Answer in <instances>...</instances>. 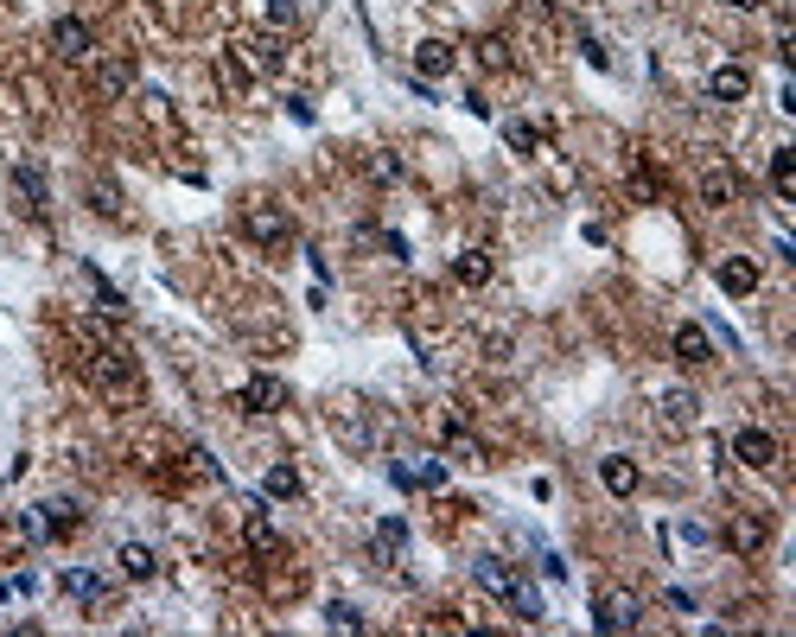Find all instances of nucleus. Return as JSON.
<instances>
[{"instance_id": "obj_24", "label": "nucleus", "mask_w": 796, "mask_h": 637, "mask_svg": "<svg viewBox=\"0 0 796 637\" xmlns=\"http://www.w3.org/2000/svg\"><path fill=\"white\" fill-rule=\"evenodd\" d=\"M376 548H383V555H402V548H408V523H402V516L376 523Z\"/></svg>"}, {"instance_id": "obj_3", "label": "nucleus", "mask_w": 796, "mask_h": 637, "mask_svg": "<svg viewBox=\"0 0 796 637\" xmlns=\"http://www.w3.org/2000/svg\"><path fill=\"white\" fill-rule=\"evenodd\" d=\"M281 402H287V389H281V376H268V370H255L249 383L236 389V408H242V415H274Z\"/></svg>"}, {"instance_id": "obj_8", "label": "nucleus", "mask_w": 796, "mask_h": 637, "mask_svg": "<svg viewBox=\"0 0 796 637\" xmlns=\"http://www.w3.org/2000/svg\"><path fill=\"white\" fill-rule=\"evenodd\" d=\"M733 459H739V466H771V459H777V434H765V427H739V434H733Z\"/></svg>"}, {"instance_id": "obj_22", "label": "nucleus", "mask_w": 796, "mask_h": 637, "mask_svg": "<svg viewBox=\"0 0 796 637\" xmlns=\"http://www.w3.org/2000/svg\"><path fill=\"white\" fill-rule=\"evenodd\" d=\"M96 90H102V96L134 90V64H102V71H96Z\"/></svg>"}, {"instance_id": "obj_28", "label": "nucleus", "mask_w": 796, "mask_h": 637, "mask_svg": "<svg viewBox=\"0 0 796 637\" xmlns=\"http://www.w3.org/2000/svg\"><path fill=\"white\" fill-rule=\"evenodd\" d=\"M90 204H96L102 217H121V192H115L109 179H96V185H90Z\"/></svg>"}, {"instance_id": "obj_18", "label": "nucleus", "mask_w": 796, "mask_h": 637, "mask_svg": "<svg viewBox=\"0 0 796 637\" xmlns=\"http://www.w3.org/2000/svg\"><path fill=\"white\" fill-rule=\"evenodd\" d=\"M83 281H90V294H96V313H102V319H121V313H128V300H121L96 268H83Z\"/></svg>"}, {"instance_id": "obj_16", "label": "nucleus", "mask_w": 796, "mask_h": 637, "mask_svg": "<svg viewBox=\"0 0 796 637\" xmlns=\"http://www.w3.org/2000/svg\"><path fill=\"white\" fill-rule=\"evenodd\" d=\"M453 281H459V287H484V281H491V255H484V249H465L459 262H453Z\"/></svg>"}, {"instance_id": "obj_14", "label": "nucleus", "mask_w": 796, "mask_h": 637, "mask_svg": "<svg viewBox=\"0 0 796 637\" xmlns=\"http://www.w3.org/2000/svg\"><path fill=\"white\" fill-rule=\"evenodd\" d=\"M720 287H726V294H752V287H758V262H752V255H726V262H720Z\"/></svg>"}, {"instance_id": "obj_35", "label": "nucleus", "mask_w": 796, "mask_h": 637, "mask_svg": "<svg viewBox=\"0 0 796 637\" xmlns=\"http://www.w3.org/2000/svg\"><path fill=\"white\" fill-rule=\"evenodd\" d=\"M726 7H746V13H752V7H758V0H726Z\"/></svg>"}, {"instance_id": "obj_13", "label": "nucleus", "mask_w": 796, "mask_h": 637, "mask_svg": "<svg viewBox=\"0 0 796 637\" xmlns=\"http://www.w3.org/2000/svg\"><path fill=\"white\" fill-rule=\"evenodd\" d=\"M599 478H605V491H612V497H631L637 491V459H625V453L599 459Z\"/></svg>"}, {"instance_id": "obj_4", "label": "nucleus", "mask_w": 796, "mask_h": 637, "mask_svg": "<svg viewBox=\"0 0 796 637\" xmlns=\"http://www.w3.org/2000/svg\"><path fill=\"white\" fill-rule=\"evenodd\" d=\"M637 618H644V606H637L631 593H599L593 599V625L599 631H637Z\"/></svg>"}, {"instance_id": "obj_20", "label": "nucleus", "mask_w": 796, "mask_h": 637, "mask_svg": "<svg viewBox=\"0 0 796 637\" xmlns=\"http://www.w3.org/2000/svg\"><path fill=\"white\" fill-rule=\"evenodd\" d=\"M676 357H682V364H707V357H714L701 325H676Z\"/></svg>"}, {"instance_id": "obj_27", "label": "nucleus", "mask_w": 796, "mask_h": 637, "mask_svg": "<svg viewBox=\"0 0 796 637\" xmlns=\"http://www.w3.org/2000/svg\"><path fill=\"white\" fill-rule=\"evenodd\" d=\"M242 51H249L255 71H274V64H281V45H274V39H242Z\"/></svg>"}, {"instance_id": "obj_5", "label": "nucleus", "mask_w": 796, "mask_h": 637, "mask_svg": "<svg viewBox=\"0 0 796 637\" xmlns=\"http://www.w3.org/2000/svg\"><path fill=\"white\" fill-rule=\"evenodd\" d=\"M51 51H58V58H71V64H83V58L96 51V32L64 13V20H51Z\"/></svg>"}, {"instance_id": "obj_19", "label": "nucleus", "mask_w": 796, "mask_h": 637, "mask_svg": "<svg viewBox=\"0 0 796 637\" xmlns=\"http://www.w3.org/2000/svg\"><path fill=\"white\" fill-rule=\"evenodd\" d=\"M242 536H249V548H255V555H274V548H281V536H274V523H268V510H249Z\"/></svg>"}, {"instance_id": "obj_10", "label": "nucleus", "mask_w": 796, "mask_h": 637, "mask_svg": "<svg viewBox=\"0 0 796 637\" xmlns=\"http://www.w3.org/2000/svg\"><path fill=\"white\" fill-rule=\"evenodd\" d=\"M701 204H714V211L739 204V172H733V166H707V172H701Z\"/></svg>"}, {"instance_id": "obj_29", "label": "nucleus", "mask_w": 796, "mask_h": 637, "mask_svg": "<svg viewBox=\"0 0 796 637\" xmlns=\"http://www.w3.org/2000/svg\"><path fill=\"white\" fill-rule=\"evenodd\" d=\"M504 141H510L516 153H535V147H542V134H535L529 122H510V128H504Z\"/></svg>"}, {"instance_id": "obj_7", "label": "nucleus", "mask_w": 796, "mask_h": 637, "mask_svg": "<svg viewBox=\"0 0 796 637\" xmlns=\"http://www.w3.org/2000/svg\"><path fill=\"white\" fill-rule=\"evenodd\" d=\"M771 542V523L765 516H752V510H739L733 523H726V548H733V555H758V548Z\"/></svg>"}, {"instance_id": "obj_32", "label": "nucleus", "mask_w": 796, "mask_h": 637, "mask_svg": "<svg viewBox=\"0 0 796 637\" xmlns=\"http://www.w3.org/2000/svg\"><path fill=\"white\" fill-rule=\"evenodd\" d=\"M370 172H376V179H402V160H395V153H376Z\"/></svg>"}, {"instance_id": "obj_2", "label": "nucleus", "mask_w": 796, "mask_h": 637, "mask_svg": "<svg viewBox=\"0 0 796 637\" xmlns=\"http://www.w3.org/2000/svg\"><path fill=\"white\" fill-rule=\"evenodd\" d=\"M242 230H249L262 249H281V243H293V217L281 211V204H249V211H242Z\"/></svg>"}, {"instance_id": "obj_12", "label": "nucleus", "mask_w": 796, "mask_h": 637, "mask_svg": "<svg viewBox=\"0 0 796 637\" xmlns=\"http://www.w3.org/2000/svg\"><path fill=\"white\" fill-rule=\"evenodd\" d=\"M453 58H459V51H453V45H446V39H421V45H414V71H421L427 83H434V77H446V71H453Z\"/></svg>"}, {"instance_id": "obj_17", "label": "nucleus", "mask_w": 796, "mask_h": 637, "mask_svg": "<svg viewBox=\"0 0 796 637\" xmlns=\"http://www.w3.org/2000/svg\"><path fill=\"white\" fill-rule=\"evenodd\" d=\"M13 192H20V198L32 204V211H45V198H51V192H45V172H39V166H13Z\"/></svg>"}, {"instance_id": "obj_31", "label": "nucleus", "mask_w": 796, "mask_h": 637, "mask_svg": "<svg viewBox=\"0 0 796 637\" xmlns=\"http://www.w3.org/2000/svg\"><path fill=\"white\" fill-rule=\"evenodd\" d=\"M478 58L491 64V71H510V45H504V39H484V45H478Z\"/></svg>"}, {"instance_id": "obj_21", "label": "nucleus", "mask_w": 796, "mask_h": 637, "mask_svg": "<svg viewBox=\"0 0 796 637\" xmlns=\"http://www.w3.org/2000/svg\"><path fill=\"white\" fill-rule=\"evenodd\" d=\"M771 192H777V198H790V192H796V153H790V147H777V153H771Z\"/></svg>"}, {"instance_id": "obj_25", "label": "nucleus", "mask_w": 796, "mask_h": 637, "mask_svg": "<svg viewBox=\"0 0 796 637\" xmlns=\"http://www.w3.org/2000/svg\"><path fill=\"white\" fill-rule=\"evenodd\" d=\"M504 606H510L516 618H529V625H535V618H542V593H535V587H523V580H516V593L504 599Z\"/></svg>"}, {"instance_id": "obj_15", "label": "nucleus", "mask_w": 796, "mask_h": 637, "mask_svg": "<svg viewBox=\"0 0 796 637\" xmlns=\"http://www.w3.org/2000/svg\"><path fill=\"white\" fill-rule=\"evenodd\" d=\"M121 574H128V580H153V574H160V561H153V548L147 542H121Z\"/></svg>"}, {"instance_id": "obj_11", "label": "nucleus", "mask_w": 796, "mask_h": 637, "mask_svg": "<svg viewBox=\"0 0 796 637\" xmlns=\"http://www.w3.org/2000/svg\"><path fill=\"white\" fill-rule=\"evenodd\" d=\"M472 580H478L491 599H510V593H516V574H510L497 555H478V561H472Z\"/></svg>"}, {"instance_id": "obj_1", "label": "nucleus", "mask_w": 796, "mask_h": 637, "mask_svg": "<svg viewBox=\"0 0 796 637\" xmlns=\"http://www.w3.org/2000/svg\"><path fill=\"white\" fill-rule=\"evenodd\" d=\"M83 370H90V383H96L102 395H134V389H141V370H134V357H128V351H115V344H96Z\"/></svg>"}, {"instance_id": "obj_9", "label": "nucleus", "mask_w": 796, "mask_h": 637, "mask_svg": "<svg viewBox=\"0 0 796 637\" xmlns=\"http://www.w3.org/2000/svg\"><path fill=\"white\" fill-rule=\"evenodd\" d=\"M707 96H714V102H746L752 96V71H746V64H720V71L707 77Z\"/></svg>"}, {"instance_id": "obj_26", "label": "nucleus", "mask_w": 796, "mask_h": 637, "mask_svg": "<svg viewBox=\"0 0 796 637\" xmlns=\"http://www.w3.org/2000/svg\"><path fill=\"white\" fill-rule=\"evenodd\" d=\"M64 593H71V599H90V606H96V599H102V580L83 574V567H71V574H64Z\"/></svg>"}, {"instance_id": "obj_30", "label": "nucleus", "mask_w": 796, "mask_h": 637, "mask_svg": "<svg viewBox=\"0 0 796 637\" xmlns=\"http://www.w3.org/2000/svg\"><path fill=\"white\" fill-rule=\"evenodd\" d=\"M325 618H332L338 631H363V612H357V606H344V599H338V606H325Z\"/></svg>"}, {"instance_id": "obj_23", "label": "nucleus", "mask_w": 796, "mask_h": 637, "mask_svg": "<svg viewBox=\"0 0 796 637\" xmlns=\"http://www.w3.org/2000/svg\"><path fill=\"white\" fill-rule=\"evenodd\" d=\"M262 491H268V497H300V472H293V466H268Z\"/></svg>"}, {"instance_id": "obj_34", "label": "nucleus", "mask_w": 796, "mask_h": 637, "mask_svg": "<svg viewBox=\"0 0 796 637\" xmlns=\"http://www.w3.org/2000/svg\"><path fill=\"white\" fill-rule=\"evenodd\" d=\"M580 51H586V64H593V71H605V64H612V58H605V45H599V39H580Z\"/></svg>"}, {"instance_id": "obj_33", "label": "nucleus", "mask_w": 796, "mask_h": 637, "mask_svg": "<svg viewBox=\"0 0 796 637\" xmlns=\"http://www.w3.org/2000/svg\"><path fill=\"white\" fill-rule=\"evenodd\" d=\"M293 13H300L293 0H268V20H274V26H293Z\"/></svg>"}, {"instance_id": "obj_6", "label": "nucleus", "mask_w": 796, "mask_h": 637, "mask_svg": "<svg viewBox=\"0 0 796 637\" xmlns=\"http://www.w3.org/2000/svg\"><path fill=\"white\" fill-rule=\"evenodd\" d=\"M656 415H663V427H669V434H688V427L701 421V395H695V389H663Z\"/></svg>"}]
</instances>
